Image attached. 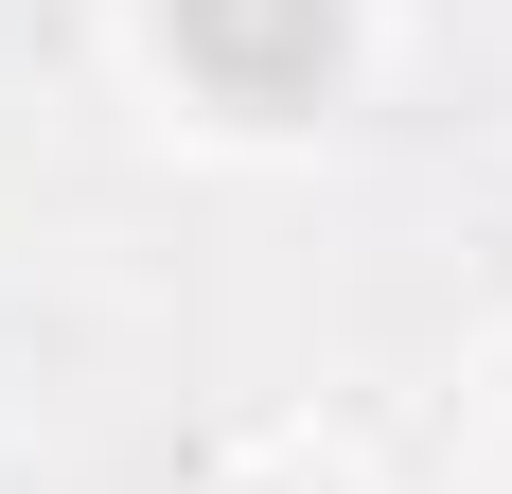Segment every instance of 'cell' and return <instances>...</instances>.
I'll use <instances>...</instances> for the list:
<instances>
[{"instance_id":"6da1fadb","label":"cell","mask_w":512,"mask_h":494,"mask_svg":"<svg viewBox=\"0 0 512 494\" xmlns=\"http://www.w3.org/2000/svg\"><path fill=\"white\" fill-rule=\"evenodd\" d=\"M159 36H177V71H195L212 106L283 124V106H318V89H336L354 0H159Z\"/></svg>"}]
</instances>
